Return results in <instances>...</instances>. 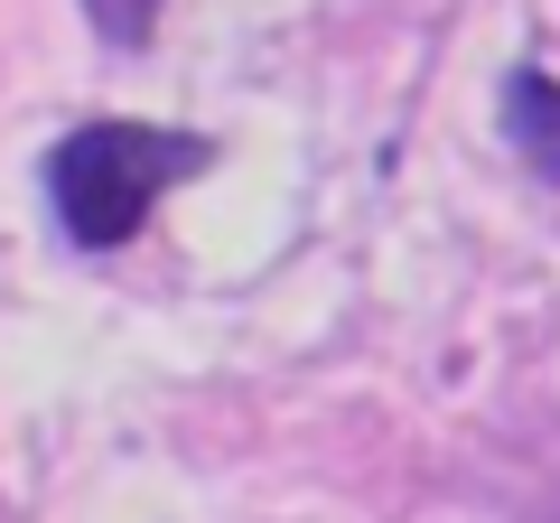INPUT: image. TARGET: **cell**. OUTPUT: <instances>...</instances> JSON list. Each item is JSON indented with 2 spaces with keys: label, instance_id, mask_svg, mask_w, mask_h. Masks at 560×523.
<instances>
[{
  "label": "cell",
  "instance_id": "obj_1",
  "mask_svg": "<svg viewBox=\"0 0 560 523\" xmlns=\"http://www.w3.org/2000/svg\"><path fill=\"white\" fill-rule=\"evenodd\" d=\"M215 160L206 131H160V121H84L47 150V206H57L66 243L84 253H113L150 224V206L168 197L178 178Z\"/></svg>",
  "mask_w": 560,
  "mask_h": 523
},
{
  "label": "cell",
  "instance_id": "obj_2",
  "mask_svg": "<svg viewBox=\"0 0 560 523\" xmlns=\"http://www.w3.org/2000/svg\"><path fill=\"white\" fill-rule=\"evenodd\" d=\"M504 141L523 150V168H533V178L560 187V84L541 75V66H523V75L504 84Z\"/></svg>",
  "mask_w": 560,
  "mask_h": 523
},
{
  "label": "cell",
  "instance_id": "obj_3",
  "mask_svg": "<svg viewBox=\"0 0 560 523\" xmlns=\"http://www.w3.org/2000/svg\"><path fill=\"white\" fill-rule=\"evenodd\" d=\"M84 10L113 47H150V28H160V0H84Z\"/></svg>",
  "mask_w": 560,
  "mask_h": 523
}]
</instances>
